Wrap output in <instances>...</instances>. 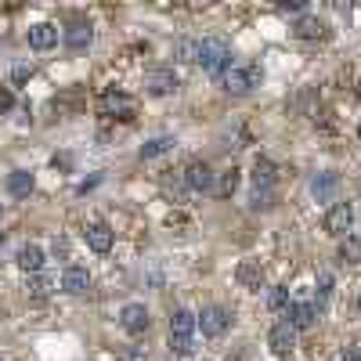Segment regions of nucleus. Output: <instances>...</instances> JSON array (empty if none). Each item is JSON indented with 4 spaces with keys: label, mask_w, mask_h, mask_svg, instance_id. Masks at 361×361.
<instances>
[{
    "label": "nucleus",
    "mask_w": 361,
    "mask_h": 361,
    "mask_svg": "<svg viewBox=\"0 0 361 361\" xmlns=\"http://www.w3.org/2000/svg\"><path fill=\"white\" fill-rule=\"evenodd\" d=\"M344 361H361V347H347V351H344Z\"/></svg>",
    "instance_id": "32"
},
{
    "label": "nucleus",
    "mask_w": 361,
    "mask_h": 361,
    "mask_svg": "<svg viewBox=\"0 0 361 361\" xmlns=\"http://www.w3.org/2000/svg\"><path fill=\"white\" fill-rule=\"evenodd\" d=\"M336 188H339V177L332 174V170H325V174H318V177L311 181V196H314L318 202H329V199L336 196Z\"/></svg>",
    "instance_id": "11"
},
{
    "label": "nucleus",
    "mask_w": 361,
    "mask_h": 361,
    "mask_svg": "<svg viewBox=\"0 0 361 361\" xmlns=\"http://www.w3.org/2000/svg\"><path fill=\"white\" fill-rule=\"evenodd\" d=\"M15 264L22 271H29V274H36L40 267H44V249H40V246H22V249H18V257H15Z\"/></svg>",
    "instance_id": "18"
},
{
    "label": "nucleus",
    "mask_w": 361,
    "mask_h": 361,
    "mask_svg": "<svg viewBox=\"0 0 361 361\" xmlns=\"http://www.w3.org/2000/svg\"><path fill=\"white\" fill-rule=\"evenodd\" d=\"M33 76V66H26V61H22V66H15L11 69V83H26Z\"/></svg>",
    "instance_id": "30"
},
{
    "label": "nucleus",
    "mask_w": 361,
    "mask_h": 361,
    "mask_svg": "<svg viewBox=\"0 0 361 361\" xmlns=\"http://www.w3.org/2000/svg\"><path fill=\"white\" fill-rule=\"evenodd\" d=\"M282 8H286V11H300L304 4H300V0H282Z\"/></svg>",
    "instance_id": "33"
},
{
    "label": "nucleus",
    "mask_w": 361,
    "mask_h": 361,
    "mask_svg": "<svg viewBox=\"0 0 361 361\" xmlns=\"http://www.w3.org/2000/svg\"><path fill=\"white\" fill-rule=\"evenodd\" d=\"M231 325V311L228 307H202V314H196V329H202V336H221Z\"/></svg>",
    "instance_id": "4"
},
{
    "label": "nucleus",
    "mask_w": 361,
    "mask_h": 361,
    "mask_svg": "<svg viewBox=\"0 0 361 361\" xmlns=\"http://www.w3.org/2000/svg\"><path fill=\"white\" fill-rule=\"evenodd\" d=\"M339 257H344L347 264H361V239L347 235L344 242H339Z\"/></svg>",
    "instance_id": "24"
},
{
    "label": "nucleus",
    "mask_w": 361,
    "mask_h": 361,
    "mask_svg": "<svg viewBox=\"0 0 361 361\" xmlns=\"http://www.w3.org/2000/svg\"><path fill=\"white\" fill-rule=\"evenodd\" d=\"M33 188H36V177L29 174V170H15V174L8 177V192H11L15 199H29Z\"/></svg>",
    "instance_id": "15"
},
{
    "label": "nucleus",
    "mask_w": 361,
    "mask_h": 361,
    "mask_svg": "<svg viewBox=\"0 0 361 361\" xmlns=\"http://www.w3.org/2000/svg\"><path fill=\"white\" fill-rule=\"evenodd\" d=\"M101 112H105V116L116 112L119 119H131V101H126L123 94H105V98H101Z\"/></svg>",
    "instance_id": "22"
},
{
    "label": "nucleus",
    "mask_w": 361,
    "mask_h": 361,
    "mask_svg": "<svg viewBox=\"0 0 361 361\" xmlns=\"http://www.w3.org/2000/svg\"><path fill=\"white\" fill-rule=\"evenodd\" d=\"M170 148H174V138H156V141H148V145L141 148V159H156V156L170 152Z\"/></svg>",
    "instance_id": "25"
},
{
    "label": "nucleus",
    "mask_w": 361,
    "mask_h": 361,
    "mask_svg": "<svg viewBox=\"0 0 361 361\" xmlns=\"http://www.w3.org/2000/svg\"><path fill=\"white\" fill-rule=\"evenodd\" d=\"M119 322H123V329L131 332V336H141L148 325H152V318H148V307H145V304H126L123 314H119Z\"/></svg>",
    "instance_id": "7"
},
{
    "label": "nucleus",
    "mask_w": 361,
    "mask_h": 361,
    "mask_svg": "<svg viewBox=\"0 0 361 361\" xmlns=\"http://www.w3.org/2000/svg\"><path fill=\"white\" fill-rule=\"evenodd\" d=\"M267 307H271V311H286V307H289V289H286V286H274V289L267 293Z\"/></svg>",
    "instance_id": "27"
},
{
    "label": "nucleus",
    "mask_w": 361,
    "mask_h": 361,
    "mask_svg": "<svg viewBox=\"0 0 361 361\" xmlns=\"http://www.w3.org/2000/svg\"><path fill=\"white\" fill-rule=\"evenodd\" d=\"M61 289L80 296V293H87L91 289V274L87 267H66V274H61Z\"/></svg>",
    "instance_id": "10"
},
{
    "label": "nucleus",
    "mask_w": 361,
    "mask_h": 361,
    "mask_svg": "<svg viewBox=\"0 0 361 361\" xmlns=\"http://www.w3.org/2000/svg\"><path fill=\"white\" fill-rule=\"evenodd\" d=\"M61 36H66V44H69L73 51H87V47H91V40H94V29H91L87 22H73Z\"/></svg>",
    "instance_id": "12"
},
{
    "label": "nucleus",
    "mask_w": 361,
    "mask_h": 361,
    "mask_svg": "<svg viewBox=\"0 0 361 361\" xmlns=\"http://www.w3.org/2000/svg\"><path fill=\"white\" fill-rule=\"evenodd\" d=\"M358 311H361V293H358Z\"/></svg>",
    "instance_id": "34"
},
{
    "label": "nucleus",
    "mask_w": 361,
    "mask_h": 361,
    "mask_svg": "<svg viewBox=\"0 0 361 361\" xmlns=\"http://www.w3.org/2000/svg\"><path fill=\"white\" fill-rule=\"evenodd\" d=\"M358 98H361V87H358Z\"/></svg>",
    "instance_id": "36"
},
{
    "label": "nucleus",
    "mask_w": 361,
    "mask_h": 361,
    "mask_svg": "<svg viewBox=\"0 0 361 361\" xmlns=\"http://www.w3.org/2000/svg\"><path fill=\"white\" fill-rule=\"evenodd\" d=\"M267 347L279 354V358H286V354L296 347V329H293L289 322H279V325L267 332Z\"/></svg>",
    "instance_id": "8"
},
{
    "label": "nucleus",
    "mask_w": 361,
    "mask_h": 361,
    "mask_svg": "<svg viewBox=\"0 0 361 361\" xmlns=\"http://www.w3.org/2000/svg\"><path fill=\"white\" fill-rule=\"evenodd\" d=\"M145 87L152 94H174L177 91V76H174V69H152L145 76Z\"/></svg>",
    "instance_id": "9"
},
{
    "label": "nucleus",
    "mask_w": 361,
    "mask_h": 361,
    "mask_svg": "<svg viewBox=\"0 0 361 361\" xmlns=\"http://www.w3.org/2000/svg\"><path fill=\"white\" fill-rule=\"evenodd\" d=\"M314 318H318V307L314 304H307V300H300V304H293L289 307V325L300 332V329H311L314 325Z\"/></svg>",
    "instance_id": "14"
},
{
    "label": "nucleus",
    "mask_w": 361,
    "mask_h": 361,
    "mask_svg": "<svg viewBox=\"0 0 361 361\" xmlns=\"http://www.w3.org/2000/svg\"><path fill=\"white\" fill-rule=\"evenodd\" d=\"M221 83H224V91H235V94H246L253 91L260 83V69L257 66H228L221 73Z\"/></svg>",
    "instance_id": "3"
},
{
    "label": "nucleus",
    "mask_w": 361,
    "mask_h": 361,
    "mask_svg": "<svg viewBox=\"0 0 361 361\" xmlns=\"http://www.w3.org/2000/svg\"><path fill=\"white\" fill-rule=\"evenodd\" d=\"M0 249H4V235H0Z\"/></svg>",
    "instance_id": "35"
},
{
    "label": "nucleus",
    "mask_w": 361,
    "mask_h": 361,
    "mask_svg": "<svg viewBox=\"0 0 361 361\" xmlns=\"http://www.w3.org/2000/svg\"><path fill=\"white\" fill-rule=\"evenodd\" d=\"M351 224H354V209H351V202H336L329 214H325V231H329V235H339V239H344L347 231H351Z\"/></svg>",
    "instance_id": "6"
},
{
    "label": "nucleus",
    "mask_w": 361,
    "mask_h": 361,
    "mask_svg": "<svg viewBox=\"0 0 361 361\" xmlns=\"http://www.w3.org/2000/svg\"><path fill=\"white\" fill-rule=\"evenodd\" d=\"M87 246H91L94 253H109V249H112V228L101 224V221L91 224V228H87Z\"/></svg>",
    "instance_id": "16"
},
{
    "label": "nucleus",
    "mask_w": 361,
    "mask_h": 361,
    "mask_svg": "<svg viewBox=\"0 0 361 361\" xmlns=\"http://www.w3.org/2000/svg\"><path fill=\"white\" fill-rule=\"evenodd\" d=\"M235 279H239L242 289H260L264 286V267L257 260H242L239 271H235Z\"/></svg>",
    "instance_id": "13"
},
{
    "label": "nucleus",
    "mask_w": 361,
    "mask_h": 361,
    "mask_svg": "<svg viewBox=\"0 0 361 361\" xmlns=\"http://www.w3.org/2000/svg\"><path fill=\"white\" fill-rule=\"evenodd\" d=\"M174 58L177 61H184V66H192V61H199V40H177L174 44Z\"/></svg>",
    "instance_id": "23"
},
{
    "label": "nucleus",
    "mask_w": 361,
    "mask_h": 361,
    "mask_svg": "<svg viewBox=\"0 0 361 361\" xmlns=\"http://www.w3.org/2000/svg\"><path fill=\"white\" fill-rule=\"evenodd\" d=\"M184 184L192 188V192H214L217 177H214V170H209V163L196 159V163H188V170H184Z\"/></svg>",
    "instance_id": "5"
},
{
    "label": "nucleus",
    "mask_w": 361,
    "mask_h": 361,
    "mask_svg": "<svg viewBox=\"0 0 361 361\" xmlns=\"http://www.w3.org/2000/svg\"><path fill=\"white\" fill-rule=\"evenodd\" d=\"M29 44H33L36 51H47V47H54V44H58V29H54L51 22H40V26H33V29H29Z\"/></svg>",
    "instance_id": "17"
},
{
    "label": "nucleus",
    "mask_w": 361,
    "mask_h": 361,
    "mask_svg": "<svg viewBox=\"0 0 361 361\" xmlns=\"http://www.w3.org/2000/svg\"><path fill=\"white\" fill-rule=\"evenodd\" d=\"M199 61H202L206 73L221 76V73L231 66V51H228L224 40H202V44H199Z\"/></svg>",
    "instance_id": "2"
},
{
    "label": "nucleus",
    "mask_w": 361,
    "mask_h": 361,
    "mask_svg": "<svg viewBox=\"0 0 361 361\" xmlns=\"http://www.w3.org/2000/svg\"><path fill=\"white\" fill-rule=\"evenodd\" d=\"M329 296H332V274H322V279H318V311H322L325 304H329Z\"/></svg>",
    "instance_id": "28"
},
{
    "label": "nucleus",
    "mask_w": 361,
    "mask_h": 361,
    "mask_svg": "<svg viewBox=\"0 0 361 361\" xmlns=\"http://www.w3.org/2000/svg\"><path fill=\"white\" fill-rule=\"evenodd\" d=\"M217 188V196H231V192H235V188H239V170H224V174H221V181L214 184Z\"/></svg>",
    "instance_id": "26"
},
{
    "label": "nucleus",
    "mask_w": 361,
    "mask_h": 361,
    "mask_svg": "<svg viewBox=\"0 0 361 361\" xmlns=\"http://www.w3.org/2000/svg\"><path fill=\"white\" fill-rule=\"evenodd\" d=\"M274 177H279V166H274L271 159H257V163H253V184H257V188H271Z\"/></svg>",
    "instance_id": "19"
},
{
    "label": "nucleus",
    "mask_w": 361,
    "mask_h": 361,
    "mask_svg": "<svg viewBox=\"0 0 361 361\" xmlns=\"http://www.w3.org/2000/svg\"><path fill=\"white\" fill-rule=\"evenodd\" d=\"M51 289H54V279H51V274H29V286H26V293L33 296V300H47V296H51Z\"/></svg>",
    "instance_id": "20"
},
{
    "label": "nucleus",
    "mask_w": 361,
    "mask_h": 361,
    "mask_svg": "<svg viewBox=\"0 0 361 361\" xmlns=\"http://www.w3.org/2000/svg\"><path fill=\"white\" fill-rule=\"evenodd\" d=\"M296 36H300V40H318V36H325V22H322V18H314V15H304L300 22H296Z\"/></svg>",
    "instance_id": "21"
},
{
    "label": "nucleus",
    "mask_w": 361,
    "mask_h": 361,
    "mask_svg": "<svg viewBox=\"0 0 361 361\" xmlns=\"http://www.w3.org/2000/svg\"><path fill=\"white\" fill-rule=\"evenodd\" d=\"M11 105H15V94H11L8 87H0V112H8Z\"/></svg>",
    "instance_id": "31"
},
{
    "label": "nucleus",
    "mask_w": 361,
    "mask_h": 361,
    "mask_svg": "<svg viewBox=\"0 0 361 361\" xmlns=\"http://www.w3.org/2000/svg\"><path fill=\"white\" fill-rule=\"evenodd\" d=\"M196 314L192 311H174V318H170V351L174 354H192L196 351Z\"/></svg>",
    "instance_id": "1"
},
{
    "label": "nucleus",
    "mask_w": 361,
    "mask_h": 361,
    "mask_svg": "<svg viewBox=\"0 0 361 361\" xmlns=\"http://www.w3.org/2000/svg\"><path fill=\"white\" fill-rule=\"evenodd\" d=\"M249 202H253V209H267V206L274 202V192H271V188H257Z\"/></svg>",
    "instance_id": "29"
}]
</instances>
